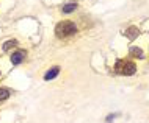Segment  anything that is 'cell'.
Returning <instances> with one entry per match:
<instances>
[{
  "instance_id": "cell-1",
  "label": "cell",
  "mask_w": 149,
  "mask_h": 123,
  "mask_svg": "<svg viewBox=\"0 0 149 123\" xmlns=\"http://www.w3.org/2000/svg\"><path fill=\"white\" fill-rule=\"evenodd\" d=\"M115 72L119 75H124V77H130V75L136 72V66L130 59H119L115 66Z\"/></svg>"
},
{
  "instance_id": "cell-2",
  "label": "cell",
  "mask_w": 149,
  "mask_h": 123,
  "mask_svg": "<svg viewBox=\"0 0 149 123\" xmlns=\"http://www.w3.org/2000/svg\"><path fill=\"white\" fill-rule=\"evenodd\" d=\"M77 31V27H75L74 22H69V20H63L60 22L57 27H55V34L58 38H66V36H71Z\"/></svg>"
},
{
  "instance_id": "cell-3",
  "label": "cell",
  "mask_w": 149,
  "mask_h": 123,
  "mask_svg": "<svg viewBox=\"0 0 149 123\" xmlns=\"http://www.w3.org/2000/svg\"><path fill=\"white\" fill-rule=\"evenodd\" d=\"M24 59H25V51H14L11 55V62L13 64H21Z\"/></svg>"
},
{
  "instance_id": "cell-4",
  "label": "cell",
  "mask_w": 149,
  "mask_h": 123,
  "mask_svg": "<svg viewBox=\"0 0 149 123\" xmlns=\"http://www.w3.org/2000/svg\"><path fill=\"white\" fill-rule=\"evenodd\" d=\"M58 73H60V69H58V67H54L52 70H49V72L44 75V80H54Z\"/></svg>"
},
{
  "instance_id": "cell-5",
  "label": "cell",
  "mask_w": 149,
  "mask_h": 123,
  "mask_svg": "<svg viewBox=\"0 0 149 123\" xmlns=\"http://www.w3.org/2000/svg\"><path fill=\"white\" fill-rule=\"evenodd\" d=\"M126 34L129 36V39H135L140 34V31H138V28H135V27H130V28L126 31Z\"/></svg>"
},
{
  "instance_id": "cell-6",
  "label": "cell",
  "mask_w": 149,
  "mask_h": 123,
  "mask_svg": "<svg viewBox=\"0 0 149 123\" xmlns=\"http://www.w3.org/2000/svg\"><path fill=\"white\" fill-rule=\"evenodd\" d=\"M75 8H77V5H75V3L64 5V6H63V13H64V14H69V13H72V11H75Z\"/></svg>"
},
{
  "instance_id": "cell-7",
  "label": "cell",
  "mask_w": 149,
  "mask_h": 123,
  "mask_svg": "<svg viewBox=\"0 0 149 123\" xmlns=\"http://www.w3.org/2000/svg\"><path fill=\"white\" fill-rule=\"evenodd\" d=\"M8 97H10V90L5 89V87H0V101L6 100Z\"/></svg>"
},
{
  "instance_id": "cell-8",
  "label": "cell",
  "mask_w": 149,
  "mask_h": 123,
  "mask_svg": "<svg viewBox=\"0 0 149 123\" xmlns=\"http://www.w3.org/2000/svg\"><path fill=\"white\" fill-rule=\"evenodd\" d=\"M16 41H8L3 44V51H10V49H13V47H16Z\"/></svg>"
},
{
  "instance_id": "cell-9",
  "label": "cell",
  "mask_w": 149,
  "mask_h": 123,
  "mask_svg": "<svg viewBox=\"0 0 149 123\" xmlns=\"http://www.w3.org/2000/svg\"><path fill=\"white\" fill-rule=\"evenodd\" d=\"M130 53L134 55V56H138V58L143 56V51H141V49H138V47H132V49H130Z\"/></svg>"
}]
</instances>
